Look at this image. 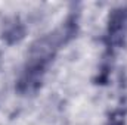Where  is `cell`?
I'll list each match as a JSON object with an SVG mask.
<instances>
[{
  "mask_svg": "<svg viewBox=\"0 0 127 125\" xmlns=\"http://www.w3.org/2000/svg\"><path fill=\"white\" fill-rule=\"evenodd\" d=\"M127 34V10H114L108 24V41L111 44H120L123 37Z\"/></svg>",
  "mask_w": 127,
  "mask_h": 125,
  "instance_id": "cell-1",
  "label": "cell"
}]
</instances>
